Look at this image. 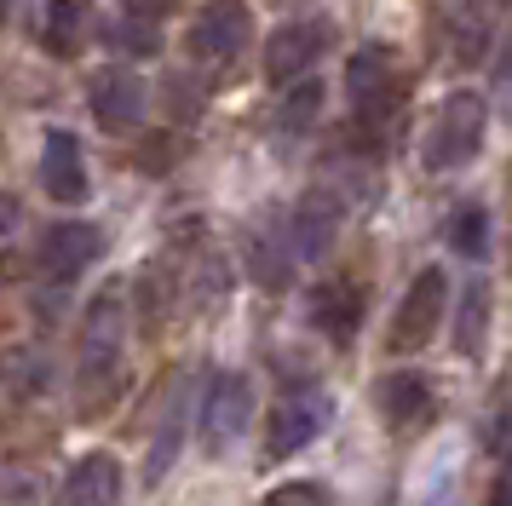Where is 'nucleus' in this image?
<instances>
[{
	"mask_svg": "<svg viewBox=\"0 0 512 506\" xmlns=\"http://www.w3.org/2000/svg\"><path fill=\"white\" fill-rule=\"evenodd\" d=\"M484 133H489V104L478 98L472 87L449 92L432 121H426V138H420V167L426 173H455L466 161L484 150Z\"/></svg>",
	"mask_w": 512,
	"mask_h": 506,
	"instance_id": "1",
	"label": "nucleus"
},
{
	"mask_svg": "<svg viewBox=\"0 0 512 506\" xmlns=\"http://www.w3.org/2000/svg\"><path fill=\"white\" fill-rule=\"evenodd\" d=\"M346 98L357 121H386L403 98V64L392 46H357L346 64Z\"/></svg>",
	"mask_w": 512,
	"mask_h": 506,
	"instance_id": "2",
	"label": "nucleus"
},
{
	"mask_svg": "<svg viewBox=\"0 0 512 506\" xmlns=\"http://www.w3.org/2000/svg\"><path fill=\"white\" fill-rule=\"evenodd\" d=\"M443 311H449V276H443V265H426V271L409 282V294L397 299V317H392V351L397 357L426 351L432 334L443 328Z\"/></svg>",
	"mask_w": 512,
	"mask_h": 506,
	"instance_id": "3",
	"label": "nucleus"
},
{
	"mask_svg": "<svg viewBox=\"0 0 512 506\" xmlns=\"http://www.w3.org/2000/svg\"><path fill=\"white\" fill-rule=\"evenodd\" d=\"M248 414H254V386H248V374H213L208 380V397H202V443H208V455H225L242 426H248Z\"/></svg>",
	"mask_w": 512,
	"mask_h": 506,
	"instance_id": "4",
	"label": "nucleus"
},
{
	"mask_svg": "<svg viewBox=\"0 0 512 506\" xmlns=\"http://www.w3.org/2000/svg\"><path fill=\"white\" fill-rule=\"evenodd\" d=\"M121 288H104L87 311V334H81V386H104L116 374V357H121Z\"/></svg>",
	"mask_w": 512,
	"mask_h": 506,
	"instance_id": "5",
	"label": "nucleus"
},
{
	"mask_svg": "<svg viewBox=\"0 0 512 506\" xmlns=\"http://www.w3.org/2000/svg\"><path fill=\"white\" fill-rule=\"evenodd\" d=\"M328 46V23L323 18H294L271 29V41H265V81H277V87H294L305 69L323 58Z\"/></svg>",
	"mask_w": 512,
	"mask_h": 506,
	"instance_id": "6",
	"label": "nucleus"
},
{
	"mask_svg": "<svg viewBox=\"0 0 512 506\" xmlns=\"http://www.w3.org/2000/svg\"><path fill=\"white\" fill-rule=\"evenodd\" d=\"M328 414H334V403H328V391H317V386L282 397L277 414H271V432H265V455H271V460L300 455L305 443L328 426Z\"/></svg>",
	"mask_w": 512,
	"mask_h": 506,
	"instance_id": "7",
	"label": "nucleus"
},
{
	"mask_svg": "<svg viewBox=\"0 0 512 506\" xmlns=\"http://www.w3.org/2000/svg\"><path fill=\"white\" fill-rule=\"evenodd\" d=\"M248 35H254V12L242 0H208L196 12V23H190V52L225 64V58H236L248 46Z\"/></svg>",
	"mask_w": 512,
	"mask_h": 506,
	"instance_id": "8",
	"label": "nucleus"
},
{
	"mask_svg": "<svg viewBox=\"0 0 512 506\" xmlns=\"http://www.w3.org/2000/svg\"><path fill=\"white\" fill-rule=\"evenodd\" d=\"M87 104H93L98 115V127H110V133H127V127H139V115H144V81L133 75V69H98L93 75V87H87Z\"/></svg>",
	"mask_w": 512,
	"mask_h": 506,
	"instance_id": "9",
	"label": "nucleus"
},
{
	"mask_svg": "<svg viewBox=\"0 0 512 506\" xmlns=\"http://www.w3.org/2000/svg\"><path fill=\"white\" fill-rule=\"evenodd\" d=\"M98 253H104V230L81 225V219H58V225L41 230V242H35V259H41L47 276H75L81 265H93Z\"/></svg>",
	"mask_w": 512,
	"mask_h": 506,
	"instance_id": "10",
	"label": "nucleus"
},
{
	"mask_svg": "<svg viewBox=\"0 0 512 506\" xmlns=\"http://www.w3.org/2000/svg\"><path fill=\"white\" fill-rule=\"evenodd\" d=\"M340 196L334 190H305L294 213H288V236H294V253L300 259H323L334 248V236H340Z\"/></svg>",
	"mask_w": 512,
	"mask_h": 506,
	"instance_id": "11",
	"label": "nucleus"
},
{
	"mask_svg": "<svg viewBox=\"0 0 512 506\" xmlns=\"http://www.w3.org/2000/svg\"><path fill=\"white\" fill-rule=\"evenodd\" d=\"M294 236H288V219H265V225L248 230V271H254L259 288H288L294 282Z\"/></svg>",
	"mask_w": 512,
	"mask_h": 506,
	"instance_id": "12",
	"label": "nucleus"
},
{
	"mask_svg": "<svg viewBox=\"0 0 512 506\" xmlns=\"http://www.w3.org/2000/svg\"><path fill=\"white\" fill-rule=\"evenodd\" d=\"M41 184H47L52 202H81V196H87V161H81L75 133H47V150H41Z\"/></svg>",
	"mask_w": 512,
	"mask_h": 506,
	"instance_id": "13",
	"label": "nucleus"
},
{
	"mask_svg": "<svg viewBox=\"0 0 512 506\" xmlns=\"http://www.w3.org/2000/svg\"><path fill=\"white\" fill-rule=\"evenodd\" d=\"M374 403H380V420L386 426H415V420L432 414V386H426V374H415V368H397V374H386L374 386Z\"/></svg>",
	"mask_w": 512,
	"mask_h": 506,
	"instance_id": "14",
	"label": "nucleus"
},
{
	"mask_svg": "<svg viewBox=\"0 0 512 506\" xmlns=\"http://www.w3.org/2000/svg\"><path fill=\"white\" fill-rule=\"evenodd\" d=\"M121 495V466L110 455H87L70 466V478L58 489V506H116Z\"/></svg>",
	"mask_w": 512,
	"mask_h": 506,
	"instance_id": "15",
	"label": "nucleus"
},
{
	"mask_svg": "<svg viewBox=\"0 0 512 506\" xmlns=\"http://www.w3.org/2000/svg\"><path fill=\"white\" fill-rule=\"evenodd\" d=\"M311 328H323L334 345H346L363 328V294H357V282H323L311 294Z\"/></svg>",
	"mask_w": 512,
	"mask_h": 506,
	"instance_id": "16",
	"label": "nucleus"
},
{
	"mask_svg": "<svg viewBox=\"0 0 512 506\" xmlns=\"http://www.w3.org/2000/svg\"><path fill=\"white\" fill-rule=\"evenodd\" d=\"M81 35H87V0H47L41 46H47L52 58H70V52H81Z\"/></svg>",
	"mask_w": 512,
	"mask_h": 506,
	"instance_id": "17",
	"label": "nucleus"
},
{
	"mask_svg": "<svg viewBox=\"0 0 512 506\" xmlns=\"http://www.w3.org/2000/svg\"><path fill=\"white\" fill-rule=\"evenodd\" d=\"M484 328H489V282L472 276L461 294V322H455V351L461 357H478L484 351Z\"/></svg>",
	"mask_w": 512,
	"mask_h": 506,
	"instance_id": "18",
	"label": "nucleus"
},
{
	"mask_svg": "<svg viewBox=\"0 0 512 506\" xmlns=\"http://www.w3.org/2000/svg\"><path fill=\"white\" fill-rule=\"evenodd\" d=\"M317 110H323V81H294L288 87V98L277 104V127L288 138H300L311 121H317Z\"/></svg>",
	"mask_w": 512,
	"mask_h": 506,
	"instance_id": "19",
	"label": "nucleus"
},
{
	"mask_svg": "<svg viewBox=\"0 0 512 506\" xmlns=\"http://www.w3.org/2000/svg\"><path fill=\"white\" fill-rule=\"evenodd\" d=\"M449 248L461 253V259H484L489 253V213L478 202L455 207V219H449Z\"/></svg>",
	"mask_w": 512,
	"mask_h": 506,
	"instance_id": "20",
	"label": "nucleus"
},
{
	"mask_svg": "<svg viewBox=\"0 0 512 506\" xmlns=\"http://www.w3.org/2000/svg\"><path fill=\"white\" fill-rule=\"evenodd\" d=\"M185 397H173V409L162 414V432H156V443H150V466H144V478L162 483L167 466H173V455H179V443H185V409H179Z\"/></svg>",
	"mask_w": 512,
	"mask_h": 506,
	"instance_id": "21",
	"label": "nucleus"
},
{
	"mask_svg": "<svg viewBox=\"0 0 512 506\" xmlns=\"http://www.w3.org/2000/svg\"><path fill=\"white\" fill-rule=\"evenodd\" d=\"M110 41H116L121 52H133V58H150V52H162V35H156V23L127 18V12L110 23Z\"/></svg>",
	"mask_w": 512,
	"mask_h": 506,
	"instance_id": "22",
	"label": "nucleus"
},
{
	"mask_svg": "<svg viewBox=\"0 0 512 506\" xmlns=\"http://www.w3.org/2000/svg\"><path fill=\"white\" fill-rule=\"evenodd\" d=\"M265 506H328V489L323 483H282V489H271Z\"/></svg>",
	"mask_w": 512,
	"mask_h": 506,
	"instance_id": "23",
	"label": "nucleus"
},
{
	"mask_svg": "<svg viewBox=\"0 0 512 506\" xmlns=\"http://www.w3.org/2000/svg\"><path fill=\"white\" fill-rule=\"evenodd\" d=\"M495 506H512V432L501 443V472H495Z\"/></svg>",
	"mask_w": 512,
	"mask_h": 506,
	"instance_id": "24",
	"label": "nucleus"
},
{
	"mask_svg": "<svg viewBox=\"0 0 512 506\" xmlns=\"http://www.w3.org/2000/svg\"><path fill=\"white\" fill-rule=\"evenodd\" d=\"M18 219H24V207H18V196H12V190H0V242H6L12 230H18Z\"/></svg>",
	"mask_w": 512,
	"mask_h": 506,
	"instance_id": "25",
	"label": "nucleus"
},
{
	"mask_svg": "<svg viewBox=\"0 0 512 506\" xmlns=\"http://www.w3.org/2000/svg\"><path fill=\"white\" fill-rule=\"evenodd\" d=\"M179 0H127V18H144V23H156L162 12H173Z\"/></svg>",
	"mask_w": 512,
	"mask_h": 506,
	"instance_id": "26",
	"label": "nucleus"
},
{
	"mask_svg": "<svg viewBox=\"0 0 512 506\" xmlns=\"http://www.w3.org/2000/svg\"><path fill=\"white\" fill-rule=\"evenodd\" d=\"M0 12H6V0H0Z\"/></svg>",
	"mask_w": 512,
	"mask_h": 506,
	"instance_id": "27",
	"label": "nucleus"
}]
</instances>
